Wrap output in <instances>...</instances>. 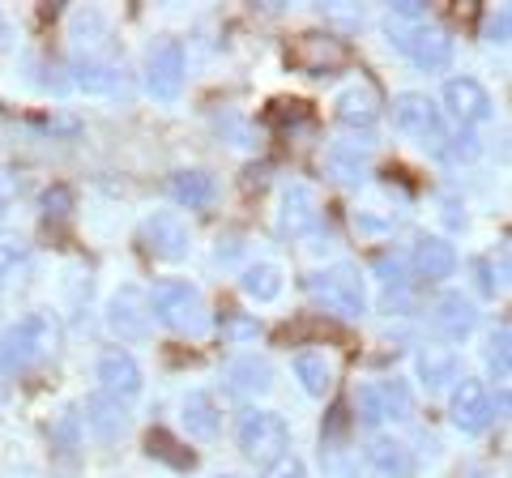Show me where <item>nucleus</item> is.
I'll list each match as a JSON object with an SVG mask.
<instances>
[{"instance_id":"obj_1","label":"nucleus","mask_w":512,"mask_h":478,"mask_svg":"<svg viewBox=\"0 0 512 478\" xmlns=\"http://www.w3.org/2000/svg\"><path fill=\"white\" fill-rule=\"evenodd\" d=\"M56 346H60L56 316L26 312L22 321H13L5 333H0V368H5V372L39 368V363H47L56 355Z\"/></svg>"},{"instance_id":"obj_2","label":"nucleus","mask_w":512,"mask_h":478,"mask_svg":"<svg viewBox=\"0 0 512 478\" xmlns=\"http://www.w3.org/2000/svg\"><path fill=\"white\" fill-rule=\"evenodd\" d=\"M150 312L163 321L167 329L184 333V338H201L210 329V308H205V295L184 278H163L150 291Z\"/></svg>"},{"instance_id":"obj_3","label":"nucleus","mask_w":512,"mask_h":478,"mask_svg":"<svg viewBox=\"0 0 512 478\" xmlns=\"http://www.w3.org/2000/svg\"><path fill=\"white\" fill-rule=\"evenodd\" d=\"M308 291H312V299L325 312H333V316H346V321H359V316L367 312V286H363V278H359V269L355 265H346V261H338V265H329V269H320V274H312L308 278Z\"/></svg>"},{"instance_id":"obj_4","label":"nucleus","mask_w":512,"mask_h":478,"mask_svg":"<svg viewBox=\"0 0 512 478\" xmlns=\"http://www.w3.org/2000/svg\"><path fill=\"white\" fill-rule=\"evenodd\" d=\"M389 39L397 52H406L419 69H444L448 60H453V35L440 26V22H431V18H419V22H397L389 18Z\"/></svg>"},{"instance_id":"obj_5","label":"nucleus","mask_w":512,"mask_h":478,"mask_svg":"<svg viewBox=\"0 0 512 478\" xmlns=\"http://www.w3.org/2000/svg\"><path fill=\"white\" fill-rule=\"evenodd\" d=\"M239 449H244L248 461H256V466H269V461H278L286 453V444H291V432H286V419L274 410H244L239 414Z\"/></svg>"},{"instance_id":"obj_6","label":"nucleus","mask_w":512,"mask_h":478,"mask_svg":"<svg viewBox=\"0 0 512 478\" xmlns=\"http://www.w3.org/2000/svg\"><path fill=\"white\" fill-rule=\"evenodd\" d=\"M393 124L406 137L419 141V146H427V150H444V141H448L440 107L419 90H406V94H397L393 99Z\"/></svg>"},{"instance_id":"obj_7","label":"nucleus","mask_w":512,"mask_h":478,"mask_svg":"<svg viewBox=\"0 0 512 478\" xmlns=\"http://www.w3.org/2000/svg\"><path fill=\"white\" fill-rule=\"evenodd\" d=\"M346 60H350V47L338 35H329V30L299 35L291 47H286V65L299 69V73H308V77L338 73V69H346Z\"/></svg>"},{"instance_id":"obj_8","label":"nucleus","mask_w":512,"mask_h":478,"mask_svg":"<svg viewBox=\"0 0 512 478\" xmlns=\"http://www.w3.org/2000/svg\"><path fill=\"white\" fill-rule=\"evenodd\" d=\"M355 410H359V423H367V427L402 423V419H410L414 397L402 380H372V385H363L355 393Z\"/></svg>"},{"instance_id":"obj_9","label":"nucleus","mask_w":512,"mask_h":478,"mask_svg":"<svg viewBox=\"0 0 512 478\" xmlns=\"http://www.w3.org/2000/svg\"><path fill=\"white\" fill-rule=\"evenodd\" d=\"M150 321H154L150 295L141 291V286L124 282L120 291L107 299V329H111V338H120V342H141V338L150 333Z\"/></svg>"},{"instance_id":"obj_10","label":"nucleus","mask_w":512,"mask_h":478,"mask_svg":"<svg viewBox=\"0 0 512 478\" xmlns=\"http://www.w3.org/2000/svg\"><path fill=\"white\" fill-rule=\"evenodd\" d=\"M184 73H188V60H184V47L175 39H158L146 52V90L154 94L158 103H175V99H180Z\"/></svg>"},{"instance_id":"obj_11","label":"nucleus","mask_w":512,"mask_h":478,"mask_svg":"<svg viewBox=\"0 0 512 478\" xmlns=\"http://www.w3.org/2000/svg\"><path fill=\"white\" fill-rule=\"evenodd\" d=\"M141 244H146V252H154L158 261H184L192 252V231L175 210H158L141 222Z\"/></svg>"},{"instance_id":"obj_12","label":"nucleus","mask_w":512,"mask_h":478,"mask_svg":"<svg viewBox=\"0 0 512 478\" xmlns=\"http://www.w3.org/2000/svg\"><path fill=\"white\" fill-rule=\"evenodd\" d=\"M320 227V201L312 193V184L291 180L278 197V231L286 239H308Z\"/></svg>"},{"instance_id":"obj_13","label":"nucleus","mask_w":512,"mask_h":478,"mask_svg":"<svg viewBox=\"0 0 512 478\" xmlns=\"http://www.w3.org/2000/svg\"><path fill=\"white\" fill-rule=\"evenodd\" d=\"M380 90L367 82V77H355V82H346L338 94H333V116H338L346 129H372V124L380 120Z\"/></svg>"},{"instance_id":"obj_14","label":"nucleus","mask_w":512,"mask_h":478,"mask_svg":"<svg viewBox=\"0 0 512 478\" xmlns=\"http://www.w3.org/2000/svg\"><path fill=\"white\" fill-rule=\"evenodd\" d=\"M69 39L77 52V65H107L111 56V30L99 9H77L69 18Z\"/></svg>"},{"instance_id":"obj_15","label":"nucleus","mask_w":512,"mask_h":478,"mask_svg":"<svg viewBox=\"0 0 512 478\" xmlns=\"http://www.w3.org/2000/svg\"><path fill=\"white\" fill-rule=\"evenodd\" d=\"M448 419H453V427L466 432V436L487 432L491 419H495V406H491L487 389L478 385V380H461V385L453 389V402H448Z\"/></svg>"},{"instance_id":"obj_16","label":"nucleus","mask_w":512,"mask_h":478,"mask_svg":"<svg viewBox=\"0 0 512 478\" xmlns=\"http://www.w3.org/2000/svg\"><path fill=\"white\" fill-rule=\"evenodd\" d=\"M444 107L453 111V120L461 124V129L491 120V94L483 90V82H474V77H448L444 82Z\"/></svg>"},{"instance_id":"obj_17","label":"nucleus","mask_w":512,"mask_h":478,"mask_svg":"<svg viewBox=\"0 0 512 478\" xmlns=\"http://www.w3.org/2000/svg\"><path fill=\"white\" fill-rule=\"evenodd\" d=\"M99 385H103L99 393L120 397V402H128V397L141 393V368H137V359L128 355L124 346H107L99 355Z\"/></svg>"},{"instance_id":"obj_18","label":"nucleus","mask_w":512,"mask_h":478,"mask_svg":"<svg viewBox=\"0 0 512 478\" xmlns=\"http://www.w3.org/2000/svg\"><path fill=\"white\" fill-rule=\"evenodd\" d=\"M367 466H372L380 478H414V474H419L414 449H410L406 440L389 436V432L372 436V444H367Z\"/></svg>"},{"instance_id":"obj_19","label":"nucleus","mask_w":512,"mask_h":478,"mask_svg":"<svg viewBox=\"0 0 512 478\" xmlns=\"http://www.w3.org/2000/svg\"><path fill=\"white\" fill-rule=\"evenodd\" d=\"M431 321H436V329L444 333L448 342H466L470 333H474V325H478V308H474L470 295L444 291L436 299V312H431Z\"/></svg>"},{"instance_id":"obj_20","label":"nucleus","mask_w":512,"mask_h":478,"mask_svg":"<svg viewBox=\"0 0 512 478\" xmlns=\"http://www.w3.org/2000/svg\"><path fill=\"white\" fill-rule=\"evenodd\" d=\"M453 269H457V248L444 235H423L414 244V274L419 278L444 282V278H453Z\"/></svg>"},{"instance_id":"obj_21","label":"nucleus","mask_w":512,"mask_h":478,"mask_svg":"<svg viewBox=\"0 0 512 478\" xmlns=\"http://www.w3.org/2000/svg\"><path fill=\"white\" fill-rule=\"evenodd\" d=\"M227 380H231V389L235 393H244V397H265L269 389H274V363H269L265 355H239L227 363Z\"/></svg>"},{"instance_id":"obj_22","label":"nucleus","mask_w":512,"mask_h":478,"mask_svg":"<svg viewBox=\"0 0 512 478\" xmlns=\"http://www.w3.org/2000/svg\"><path fill=\"white\" fill-rule=\"evenodd\" d=\"M86 427L99 440H120L128 432V406L120 402V397L90 393L86 397Z\"/></svg>"},{"instance_id":"obj_23","label":"nucleus","mask_w":512,"mask_h":478,"mask_svg":"<svg viewBox=\"0 0 512 478\" xmlns=\"http://www.w3.org/2000/svg\"><path fill=\"white\" fill-rule=\"evenodd\" d=\"M180 419L188 427L192 440H214L218 427H222V410H218V397L205 393V389H192L180 406Z\"/></svg>"},{"instance_id":"obj_24","label":"nucleus","mask_w":512,"mask_h":478,"mask_svg":"<svg viewBox=\"0 0 512 478\" xmlns=\"http://www.w3.org/2000/svg\"><path fill=\"white\" fill-rule=\"evenodd\" d=\"M414 372H419V380L427 389H444L457 380V355L440 342H427L414 350Z\"/></svg>"},{"instance_id":"obj_25","label":"nucleus","mask_w":512,"mask_h":478,"mask_svg":"<svg viewBox=\"0 0 512 478\" xmlns=\"http://www.w3.org/2000/svg\"><path fill=\"white\" fill-rule=\"evenodd\" d=\"M286 286V269L278 261H252L239 278V291H244L252 304H274Z\"/></svg>"},{"instance_id":"obj_26","label":"nucleus","mask_w":512,"mask_h":478,"mask_svg":"<svg viewBox=\"0 0 512 478\" xmlns=\"http://www.w3.org/2000/svg\"><path fill=\"white\" fill-rule=\"evenodd\" d=\"M291 368H295V380L308 397H325L333 389V363L325 359V350H299L291 359Z\"/></svg>"},{"instance_id":"obj_27","label":"nucleus","mask_w":512,"mask_h":478,"mask_svg":"<svg viewBox=\"0 0 512 478\" xmlns=\"http://www.w3.org/2000/svg\"><path fill=\"white\" fill-rule=\"evenodd\" d=\"M171 197L188 205V210H201V205L214 201V180L205 171H175L171 175Z\"/></svg>"},{"instance_id":"obj_28","label":"nucleus","mask_w":512,"mask_h":478,"mask_svg":"<svg viewBox=\"0 0 512 478\" xmlns=\"http://www.w3.org/2000/svg\"><path fill=\"white\" fill-rule=\"evenodd\" d=\"M355 231L367 235V239H384L397 231V210L389 205H359L355 210Z\"/></svg>"},{"instance_id":"obj_29","label":"nucleus","mask_w":512,"mask_h":478,"mask_svg":"<svg viewBox=\"0 0 512 478\" xmlns=\"http://www.w3.org/2000/svg\"><path fill=\"white\" fill-rule=\"evenodd\" d=\"M146 453L158 457V461H167V466H175V470H192V461H197L188 449H180V440H171L167 432H150L146 436Z\"/></svg>"},{"instance_id":"obj_30","label":"nucleus","mask_w":512,"mask_h":478,"mask_svg":"<svg viewBox=\"0 0 512 478\" xmlns=\"http://www.w3.org/2000/svg\"><path fill=\"white\" fill-rule=\"evenodd\" d=\"M77 73V86L82 90H116L120 86V73H116V65H77L73 69Z\"/></svg>"},{"instance_id":"obj_31","label":"nucleus","mask_w":512,"mask_h":478,"mask_svg":"<svg viewBox=\"0 0 512 478\" xmlns=\"http://www.w3.org/2000/svg\"><path fill=\"white\" fill-rule=\"evenodd\" d=\"M508 342H512V333H508V325H500L491 333V342H487V368H491V376L500 380H508Z\"/></svg>"},{"instance_id":"obj_32","label":"nucleus","mask_w":512,"mask_h":478,"mask_svg":"<svg viewBox=\"0 0 512 478\" xmlns=\"http://www.w3.org/2000/svg\"><path fill=\"white\" fill-rule=\"evenodd\" d=\"M478 150H483V146H478V137H474V133L466 129V133L448 137L440 154H448V158H453V163H470V158H478Z\"/></svg>"},{"instance_id":"obj_33","label":"nucleus","mask_w":512,"mask_h":478,"mask_svg":"<svg viewBox=\"0 0 512 478\" xmlns=\"http://www.w3.org/2000/svg\"><path fill=\"white\" fill-rule=\"evenodd\" d=\"M222 333L231 342H252L261 333V325H256V316H222Z\"/></svg>"},{"instance_id":"obj_34","label":"nucleus","mask_w":512,"mask_h":478,"mask_svg":"<svg viewBox=\"0 0 512 478\" xmlns=\"http://www.w3.org/2000/svg\"><path fill=\"white\" fill-rule=\"evenodd\" d=\"M69 210H73V193L64 184H56V188H47L43 193V214L47 218H69Z\"/></svg>"},{"instance_id":"obj_35","label":"nucleus","mask_w":512,"mask_h":478,"mask_svg":"<svg viewBox=\"0 0 512 478\" xmlns=\"http://www.w3.org/2000/svg\"><path fill=\"white\" fill-rule=\"evenodd\" d=\"M261 478H308V466H303L295 453H282L278 461H269Z\"/></svg>"},{"instance_id":"obj_36","label":"nucleus","mask_w":512,"mask_h":478,"mask_svg":"<svg viewBox=\"0 0 512 478\" xmlns=\"http://www.w3.org/2000/svg\"><path fill=\"white\" fill-rule=\"evenodd\" d=\"M269 124H286V120H291V124H303V120H308V103H299V99H291V103H274V111H269V116H265Z\"/></svg>"},{"instance_id":"obj_37","label":"nucleus","mask_w":512,"mask_h":478,"mask_svg":"<svg viewBox=\"0 0 512 478\" xmlns=\"http://www.w3.org/2000/svg\"><path fill=\"white\" fill-rule=\"evenodd\" d=\"M508 26H512L508 9H495V13H487V22H483V39L504 47V43H508Z\"/></svg>"},{"instance_id":"obj_38","label":"nucleus","mask_w":512,"mask_h":478,"mask_svg":"<svg viewBox=\"0 0 512 478\" xmlns=\"http://www.w3.org/2000/svg\"><path fill=\"white\" fill-rule=\"evenodd\" d=\"M18 265H26V248L13 244V239H0V278L18 274Z\"/></svg>"},{"instance_id":"obj_39","label":"nucleus","mask_w":512,"mask_h":478,"mask_svg":"<svg viewBox=\"0 0 512 478\" xmlns=\"http://www.w3.org/2000/svg\"><path fill=\"white\" fill-rule=\"evenodd\" d=\"M376 274H380V282L384 286H397V291H402V286H406V265H402V257H380L376 261Z\"/></svg>"},{"instance_id":"obj_40","label":"nucleus","mask_w":512,"mask_h":478,"mask_svg":"<svg viewBox=\"0 0 512 478\" xmlns=\"http://www.w3.org/2000/svg\"><path fill=\"white\" fill-rule=\"evenodd\" d=\"M329 22H342V26H359L363 22V9H342V5H329L325 9Z\"/></svg>"},{"instance_id":"obj_41","label":"nucleus","mask_w":512,"mask_h":478,"mask_svg":"<svg viewBox=\"0 0 512 478\" xmlns=\"http://www.w3.org/2000/svg\"><path fill=\"white\" fill-rule=\"evenodd\" d=\"M474 274H478V286H483V295H495V291H504V286L491 278V265H487V261H478V265H474Z\"/></svg>"},{"instance_id":"obj_42","label":"nucleus","mask_w":512,"mask_h":478,"mask_svg":"<svg viewBox=\"0 0 512 478\" xmlns=\"http://www.w3.org/2000/svg\"><path fill=\"white\" fill-rule=\"evenodd\" d=\"M218 478H235V474H218Z\"/></svg>"}]
</instances>
